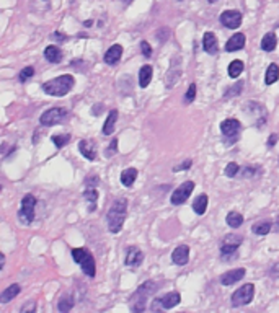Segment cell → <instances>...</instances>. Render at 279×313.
Instances as JSON below:
<instances>
[{"mask_svg": "<svg viewBox=\"0 0 279 313\" xmlns=\"http://www.w3.org/2000/svg\"><path fill=\"white\" fill-rule=\"evenodd\" d=\"M126 214H128V201L124 198L116 199L110 211L106 214V222H108V228H110L111 234H119L124 220H126Z\"/></svg>", "mask_w": 279, "mask_h": 313, "instance_id": "6da1fadb", "label": "cell"}, {"mask_svg": "<svg viewBox=\"0 0 279 313\" xmlns=\"http://www.w3.org/2000/svg\"><path fill=\"white\" fill-rule=\"evenodd\" d=\"M75 80L72 75H61L43 85V92L52 96H66L74 88Z\"/></svg>", "mask_w": 279, "mask_h": 313, "instance_id": "7a4b0ae2", "label": "cell"}, {"mask_svg": "<svg viewBox=\"0 0 279 313\" xmlns=\"http://www.w3.org/2000/svg\"><path fill=\"white\" fill-rule=\"evenodd\" d=\"M72 258H74V261L77 264H80L82 271L88 277H95L96 267H95V258L92 256V253H88L85 248H74L72 249Z\"/></svg>", "mask_w": 279, "mask_h": 313, "instance_id": "3957f363", "label": "cell"}, {"mask_svg": "<svg viewBox=\"0 0 279 313\" xmlns=\"http://www.w3.org/2000/svg\"><path fill=\"white\" fill-rule=\"evenodd\" d=\"M155 282L154 281H147L144 282L141 287L136 290V294L131 297V310L132 311H142L144 308H146V300L150 294H154L155 290Z\"/></svg>", "mask_w": 279, "mask_h": 313, "instance_id": "277c9868", "label": "cell"}, {"mask_svg": "<svg viewBox=\"0 0 279 313\" xmlns=\"http://www.w3.org/2000/svg\"><path fill=\"white\" fill-rule=\"evenodd\" d=\"M36 198L33 194H26L25 198L22 199V209L18 211V219H20L23 223L30 225V223L34 220V205H36Z\"/></svg>", "mask_w": 279, "mask_h": 313, "instance_id": "5b68a950", "label": "cell"}, {"mask_svg": "<svg viewBox=\"0 0 279 313\" xmlns=\"http://www.w3.org/2000/svg\"><path fill=\"white\" fill-rule=\"evenodd\" d=\"M242 245V238H235L233 235L226 237V240L222 241L221 245V256L224 261H232L233 258H237V252H238V246Z\"/></svg>", "mask_w": 279, "mask_h": 313, "instance_id": "8992f818", "label": "cell"}, {"mask_svg": "<svg viewBox=\"0 0 279 313\" xmlns=\"http://www.w3.org/2000/svg\"><path fill=\"white\" fill-rule=\"evenodd\" d=\"M255 295V285L253 284H245L242 285L240 289H237L235 292L232 294V305L233 307H242L247 305L251 300H253Z\"/></svg>", "mask_w": 279, "mask_h": 313, "instance_id": "52a82bcc", "label": "cell"}, {"mask_svg": "<svg viewBox=\"0 0 279 313\" xmlns=\"http://www.w3.org/2000/svg\"><path fill=\"white\" fill-rule=\"evenodd\" d=\"M66 116H67V110L66 108H51V110L44 111L41 114L39 121H41L43 126L49 128V126H56V124H59L61 121H64Z\"/></svg>", "mask_w": 279, "mask_h": 313, "instance_id": "ba28073f", "label": "cell"}, {"mask_svg": "<svg viewBox=\"0 0 279 313\" xmlns=\"http://www.w3.org/2000/svg\"><path fill=\"white\" fill-rule=\"evenodd\" d=\"M193 190H194V183L193 181H186L182 186H178L176 190L173 191V194H172V204L180 205V204L186 202L188 198L191 196Z\"/></svg>", "mask_w": 279, "mask_h": 313, "instance_id": "9c48e42d", "label": "cell"}, {"mask_svg": "<svg viewBox=\"0 0 279 313\" xmlns=\"http://www.w3.org/2000/svg\"><path fill=\"white\" fill-rule=\"evenodd\" d=\"M240 131H242V124H240L238 119H226V121H222V124H221V132L227 140L237 139Z\"/></svg>", "mask_w": 279, "mask_h": 313, "instance_id": "30bf717a", "label": "cell"}, {"mask_svg": "<svg viewBox=\"0 0 279 313\" xmlns=\"http://www.w3.org/2000/svg\"><path fill=\"white\" fill-rule=\"evenodd\" d=\"M180 300H182V297H180V294L178 292H170V294H165L164 297H160L157 299L154 303H152V310H158V308H173L176 307Z\"/></svg>", "mask_w": 279, "mask_h": 313, "instance_id": "8fae6325", "label": "cell"}, {"mask_svg": "<svg viewBox=\"0 0 279 313\" xmlns=\"http://www.w3.org/2000/svg\"><path fill=\"white\" fill-rule=\"evenodd\" d=\"M219 22L222 23V26H226V28L235 30L242 25V13L238 10H226V12H222Z\"/></svg>", "mask_w": 279, "mask_h": 313, "instance_id": "7c38bea8", "label": "cell"}, {"mask_svg": "<svg viewBox=\"0 0 279 313\" xmlns=\"http://www.w3.org/2000/svg\"><path fill=\"white\" fill-rule=\"evenodd\" d=\"M144 261V253L137 246H131L128 255H126V266L128 267H137Z\"/></svg>", "mask_w": 279, "mask_h": 313, "instance_id": "4fadbf2b", "label": "cell"}, {"mask_svg": "<svg viewBox=\"0 0 279 313\" xmlns=\"http://www.w3.org/2000/svg\"><path fill=\"white\" fill-rule=\"evenodd\" d=\"M123 56V46L121 44H113V46L108 49L105 52V64L108 66H114V64H118V60L121 59Z\"/></svg>", "mask_w": 279, "mask_h": 313, "instance_id": "5bb4252c", "label": "cell"}, {"mask_svg": "<svg viewBox=\"0 0 279 313\" xmlns=\"http://www.w3.org/2000/svg\"><path fill=\"white\" fill-rule=\"evenodd\" d=\"M172 259L173 263L178 264V266H185L188 261H190V248L186 245H180L175 248V252L172 255Z\"/></svg>", "mask_w": 279, "mask_h": 313, "instance_id": "9a60e30c", "label": "cell"}, {"mask_svg": "<svg viewBox=\"0 0 279 313\" xmlns=\"http://www.w3.org/2000/svg\"><path fill=\"white\" fill-rule=\"evenodd\" d=\"M244 276H245V269L244 267H238V269H232V271H227L226 274H222L221 282L222 285H232L238 282L240 279H244Z\"/></svg>", "mask_w": 279, "mask_h": 313, "instance_id": "2e32d148", "label": "cell"}, {"mask_svg": "<svg viewBox=\"0 0 279 313\" xmlns=\"http://www.w3.org/2000/svg\"><path fill=\"white\" fill-rule=\"evenodd\" d=\"M245 34L244 33H235L233 36L227 41L226 44V51L227 52H235V51H240L245 48Z\"/></svg>", "mask_w": 279, "mask_h": 313, "instance_id": "e0dca14e", "label": "cell"}, {"mask_svg": "<svg viewBox=\"0 0 279 313\" xmlns=\"http://www.w3.org/2000/svg\"><path fill=\"white\" fill-rule=\"evenodd\" d=\"M203 49L208 52V54H215L219 51V44H217V38L215 34L208 31L204 33V38H203Z\"/></svg>", "mask_w": 279, "mask_h": 313, "instance_id": "ac0fdd59", "label": "cell"}, {"mask_svg": "<svg viewBox=\"0 0 279 313\" xmlns=\"http://www.w3.org/2000/svg\"><path fill=\"white\" fill-rule=\"evenodd\" d=\"M245 111H253L255 119H258V126H262V124L266 122V114L262 116V113H266V110H265L260 103H256V101H248V103H245Z\"/></svg>", "mask_w": 279, "mask_h": 313, "instance_id": "d6986e66", "label": "cell"}, {"mask_svg": "<svg viewBox=\"0 0 279 313\" xmlns=\"http://www.w3.org/2000/svg\"><path fill=\"white\" fill-rule=\"evenodd\" d=\"M78 152L82 154L87 160H93L96 158V145L93 142H88V140H80L78 142Z\"/></svg>", "mask_w": 279, "mask_h": 313, "instance_id": "ffe728a7", "label": "cell"}, {"mask_svg": "<svg viewBox=\"0 0 279 313\" xmlns=\"http://www.w3.org/2000/svg\"><path fill=\"white\" fill-rule=\"evenodd\" d=\"M44 57H46V60L51 62V64H59L62 60V51L57 46H48L44 49Z\"/></svg>", "mask_w": 279, "mask_h": 313, "instance_id": "44dd1931", "label": "cell"}, {"mask_svg": "<svg viewBox=\"0 0 279 313\" xmlns=\"http://www.w3.org/2000/svg\"><path fill=\"white\" fill-rule=\"evenodd\" d=\"M271 228H273L271 220H262V222L253 223V227H251V232H253L255 235L265 237V235L269 234V232H271Z\"/></svg>", "mask_w": 279, "mask_h": 313, "instance_id": "7402d4cb", "label": "cell"}, {"mask_svg": "<svg viewBox=\"0 0 279 313\" xmlns=\"http://www.w3.org/2000/svg\"><path fill=\"white\" fill-rule=\"evenodd\" d=\"M137 180V170L136 168H126L121 173V183L126 187H131Z\"/></svg>", "mask_w": 279, "mask_h": 313, "instance_id": "603a6c76", "label": "cell"}, {"mask_svg": "<svg viewBox=\"0 0 279 313\" xmlns=\"http://www.w3.org/2000/svg\"><path fill=\"white\" fill-rule=\"evenodd\" d=\"M20 290H22V287L18 284H12V285H8V287L0 294V302L2 303H7V302H10V300H13L15 297L18 294H20Z\"/></svg>", "mask_w": 279, "mask_h": 313, "instance_id": "cb8c5ba5", "label": "cell"}, {"mask_svg": "<svg viewBox=\"0 0 279 313\" xmlns=\"http://www.w3.org/2000/svg\"><path fill=\"white\" fill-rule=\"evenodd\" d=\"M116 121H118V110H111V111H110V114H108L106 121H105L103 131H102V132L105 134V136H110V134H113Z\"/></svg>", "mask_w": 279, "mask_h": 313, "instance_id": "d4e9b609", "label": "cell"}, {"mask_svg": "<svg viewBox=\"0 0 279 313\" xmlns=\"http://www.w3.org/2000/svg\"><path fill=\"white\" fill-rule=\"evenodd\" d=\"M152 74H154V69L150 66H142L141 70H139V85L141 88H146L150 80H152Z\"/></svg>", "mask_w": 279, "mask_h": 313, "instance_id": "484cf974", "label": "cell"}, {"mask_svg": "<svg viewBox=\"0 0 279 313\" xmlns=\"http://www.w3.org/2000/svg\"><path fill=\"white\" fill-rule=\"evenodd\" d=\"M277 46V38H276V34L274 33H266L263 39H262V49L265 52H271L274 51Z\"/></svg>", "mask_w": 279, "mask_h": 313, "instance_id": "4316f807", "label": "cell"}, {"mask_svg": "<svg viewBox=\"0 0 279 313\" xmlns=\"http://www.w3.org/2000/svg\"><path fill=\"white\" fill-rule=\"evenodd\" d=\"M193 209L194 212L197 214V216H203V214L206 212V209H208V194H200L196 198V201L193 202Z\"/></svg>", "mask_w": 279, "mask_h": 313, "instance_id": "83f0119b", "label": "cell"}, {"mask_svg": "<svg viewBox=\"0 0 279 313\" xmlns=\"http://www.w3.org/2000/svg\"><path fill=\"white\" fill-rule=\"evenodd\" d=\"M277 78H279V66H277V64H269V67H268V70H266V75H265L266 85L276 84Z\"/></svg>", "mask_w": 279, "mask_h": 313, "instance_id": "f1b7e54d", "label": "cell"}, {"mask_svg": "<svg viewBox=\"0 0 279 313\" xmlns=\"http://www.w3.org/2000/svg\"><path fill=\"white\" fill-rule=\"evenodd\" d=\"M226 222H227V225H229L230 228H238L242 223H244V216H242L240 212H235V211L229 212Z\"/></svg>", "mask_w": 279, "mask_h": 313, "instance_id": "f546056e", "label": "cell"}, {"mask_svg": "<svg viewBox=\"0 0 279 313\" xmlns=\"http://www.w3.org/2000/svg\"><path fill=\"white\" fill-rule=\"evenodd\" d=\"M85 199L88 202V211L93 212L96 209V201H98V191L95 190V187H88V190L85 191Z\"/></svg>", "mask_w": 279, "mask_h": 313, "instance_id": "4dcf8cb0", "label": "cell"}, {"mask_svg": "<svg viewBox=\"0 0 279 313\" xmlns=\"http://www.w3.org/2000/svg\"><path fill=\"white\" fill-rule=\"evenodd\" d=\"M242 72H244V62L242 60H233L230 62V66H229V75L232 78H237Z\"/></svg>", "mask_w": 279, "mask_h": 313, "instance_id": "1f68e13d", "label": "cell"}, {"mask_svg": "<svg viewBox=\"0 0 279 313\" xmlns=\"http://www.w3.org/2000/svg\"><path fill=\"white\" fill-rule=\"evenodd\" d=\"M72 307H74V299L70 297V295H66V297H62L57 303V308L59 311H70Z\"/></svg>", "mask_w": 279, "mask_h": 313, "instance_id": "d6a6232c", "label": "cell"}, {"mask_svg": "<svg viewBox=\"0 0 279 313\" xmlns=\"http://www.w3.org/2000/svg\"><path fill=\"white\" fill-rule=\"evenodd\" d=\"M180 75H182V70H180V67L175 70H170V72L167 74V87L170 88V87H173L176 82H178V78H180Z\"/></svg>", "mask_w": 279, "mask_h": 313, "instance_id": "836d02e7", "label": "cell"}, {"mask_svg": "<svg viewBox=\"0 0 279 313\" xmlns=\"http://www.w3.org/2000/svg\"><path fill=\"white\" fill-rule=\"evenodd\" d=\"M70 140L69 134H61V136H52V142L56 144L57 149H62L64 145H67V142Z\"/></svg>", "mask_w": 279, "mask_h": 313, "instance_id": "e575fe53", "label": "cell"}, {"mask_svg": "<svg viewBox=\"0 0 279 313\" xmlns=\"http://www.w3.org/2000/svg\"><path fill=\"white\" fill-rule=\"evenodd\" d=\"M238 172H240V166L235 162H232L226 166V172L224 173H226V176H229V178H235V175H238Z\"/></svg>", "mask_w": 279, "mask_h": 313, "instance_id": "d590c367", "label": "cell"}, {"mask_svg": "<svg viewBox=\"0 0 279 313\" xmlns=\"http://www.w3.org/2000/svg\"><path fill=\"white\" fill-rule=\"evenodd\" d=\"M242 88H244V82H237L235 87H230L227 93H226V98H230V96H238L242 93Z\"/></svg>", "mask_w": 279, "mask_h": 313, "instance_id": "8d00e7d4", "label": "cell"}, {"mask_svg": "<svg viewBox=\"0 0 279 313\" xmlns=\"http://www.w3.org/2000/svg\"><path fill=\"white\" fill-rule=\"evenodd\" d=\"M194 98H196V85L191 84L190 88H188L186 95H185V101H186V103H191V101L194 100Z\"/></svg>", "mask_w": 279, "mask_h": 313, "instance_id": "74e56055", "label": "cell"}, {"mask_svg": "<svg viewBox=\"0 0 279 313\" xmlns=\"http://www.w3.org/2000/svg\"><path fill=\"white\" fill-rule=\"evenodd\" d=\"M33 75H34V69L33 67H26L20 72V80H22V82H26V80L31 78Z\"/></svg>", "mask_w": 279, "mask_h": 313, "instance_id": "f35d334b", "label": "cell"}, {"mask_svg": "<svg viewBox=\"0 0 279 313\" xmlns=\"http://www.w3.org/2000/svg\"><path fill=\"white\" fill-rule=\"evenodd\" d=\"M141 49H142V54L146 56V57H150L152 56V48H150V44L147 41H142L141 43Z\"/></svg>", "mask_w": 279, "mask_h": 313, "instance_id": "ab89813d", "label": "cell"}, {"mask_svg": "<svg viewBox=\"0 0 279 313\" xmlns=\"http://www.w3.org/2000/svg\"><path fill=\"white\" fill-rule=\"evenodd\" d=\"M34 310H36V302L34 300H31L28 305L25 303V305L22 307V313H25V311H34Z\"/></svg>", "mask_w": 279, "mask_h": 313, "instance_id": "60d3db41", "label": "cell"}, {"mask_svg": "<svg viewBox=\"0 0 279 313\" xmlns=\"http://www.w3.org/2000/svg\"><path fill=\"white\" fill-rule=\"evenodd\" d=\"M190 166H191V160H186L185 163H182V165L175 166V168H173V172H183V170H188Z\"/></svg>", "mask_w": 279, "mask_h": 313, "instance_id": "b9f144b4", "label": "cell"}, {"mask_svg": "<svg viewBox=\"0 0 279 313\" xmlns=\"http://www.w3.org/2000/svg\"><path fill=\"white\" fill-rule=\"evenodd\" d=\"M116 147H118V139H113V142H111V145H110V149H108V155H111V154H114V150H116Z\"/></svg>", "mask_w": 279, "mask_h": 313, "instance_id": "7bdbcfd3", "label": "cell"}, {"mask_svg": "<svg viewBox=\"0 0 279 313\" xmlns=\"http://www.w3.org/2000/svg\"><path fill=\"white\" fill-rule=\"evenodd\" d=\"M276 140H277V136H276V134H271L269 139H268V147H273L276 144Z\"/></svg>", "mask_w": 279, "mask_h": 313, "instance_id": "ee69618b", "label": "cell"}, {"mask_svg": "<svg viewBox=\"0 0 279 313\" xmlns=\"http://www.w3.org/2000/svg\"><path fill=\"white\" fill-rule=\"evenodd\" d=\"M274 232H279V217H277V220L274 222Z\"/></svg>", "mask_w": 279, "mask_h": 313, "instance_id": "f6af8a7d", "label": "cell"}, {"mask_svg": "<svg viewBox=\"0 0 279 313\" xmlns=\"http://www.w3.org/2000/svg\"><path fill=\"white\" fill-rule=\"evenodd\" d=\"M132 2V0H124V4H131Z\"/></svg>", "mask_w": 279, "mask_h": 313, "instance_id": "bcb514c9", "label": "cell"}, {"mask_svg": "<svg viewBox=\"0 0 279 313\" xmlns=\"http://www.w3.org/2000/svg\"><path fill=\"white\" fill-rule=\"evenodd\" d=\"M209 4H214V2H217V0H208Z\"/></svg>", "mask_w": 279, "mask_h": 313, "instance_id": "7dc6e473", "label": "cell"}]
</instances>
